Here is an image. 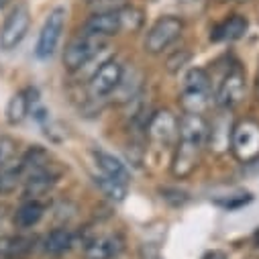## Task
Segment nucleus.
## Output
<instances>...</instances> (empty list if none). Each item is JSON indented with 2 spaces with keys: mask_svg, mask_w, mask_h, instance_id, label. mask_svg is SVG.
<instances>
[{
  "mask_svg": "<svg viewBox=\"0 0 259 259\" xmlns=\"http://www.w3.org/2000/svg\"><path fill=\"white\" fill-rule=\"evenodd\" d=\"M231 151L241 163H251L259 157V122L257 120L245 118L233 126Z\"/></svg>",
  "mask_w": 259,
  "mask_h": 259,
  "instance_id": "obj_1",
  "label": "nucleus"
},
{
  "mask_svg": "<svg viewBox=\"0 0 259 259\" xmlns=\"http://www.w3.org/2000/svg\"><path fill=\"white\" fill-rule=\"evenodd\" d=\"M106 49V39L104 37H96L90 33H84L80 37H76L63 51V66L70 72H78L84 66L98 57V53Z\"/></svg>",
  "mask_w": 259,
  "mask_h": 259,
  "instance_id": "obj_2",
  "label": "nucleus"
},
{
  "mask_svg": "<svg viewBox=\"0 0 259 259\" xmlns=\"http://www.w3.org/2000/svg\"><path fill=\"white\" fill-rule=\"evenodd\" d=\"M184 31V23L178 17H161L153 23L145 37V51L151 55H157L165 51Z\"/></svg>",
  "mask_w": 259,
  "mask_h": 259,
  "instance_id": "obj_3",
  "label": "nucleus"
},
{
  "mask_svg": "<svg viewBox=\"0 0 259 259\" xmlns=\"http://www.w3.org/2000/svg\"><path fill=\"white\" fill-rule=\"evenodd\" d=\"M63 25H66V9L57 7L49 13V17L45 19V23L41 27L37 47H35V55L39 59H47L55 53L57 43H59L61 33H63Z\"/></svg>",
  "mask_w": 259,
  "mask_h": 259,
  "instance_id": "obj_4",
  "label": "nucleus"
},
{
  "mask_svg": "<svg viewBox=\"0 0 259 259\" xmlns=\"http://www.w3.org/2000/svg\"><path fill=\"white\" fill-rule=\"evenodd\" d=\"M29 25H31L29 9L25 5H19L17 9H13L11 15L7 17L3 29H0V49H5V51L15 49L25 39Z\"/></svg>",
  "mask_w": 259,
  "mask_h": 259,
  "instance_id": "obj_5",
  "label": "nucleus"
},
{
  "mask_svg": "<svg viewBox=\"0 0 259 259\" xmlns=\"http://www.w3.org/2000/svg\"><path fill=\"white\" fill-rule=\"evenodd\" d=\"M122 66L116 59H104L100 63V68L90 76L88 82V90L94 98H104L108 94H112L122 78Z\"/></svg>",
  "mask_w": 259,
  "mask_h": 259,
  "instance_id": "obj_6",
  "label": "nucleus"
},
{
  "mask_svg": "<svg viewBox=\"0 0 259 259\" xmlns=\"http://www.w3.org/2000/svg\"><path fill=\"white\" fill-rule=\"evenodd\" d=\"M147 135L163 147L174 145L178 141V116L167 108L157 110L147 122Z\"/></svg>",
  "mask_w": 259,
  "mask_h": 259,
  "instance_id": "obj_7",
  "label": "nucleus"
},
{
  "mask_svg": "<svg viewBox=\"0 0 259 259\" xmlns=\"http://www.w3.org/2000/svg\"><path fill=\"white\" fill-rule=\"evenodd\" d=\"M208 128H210V124L206 122V118L202 114L184 112L178 118V139L204 147L208 141Z\"/></svg>",
  "mask_w": 259,
  "mask_h": 259,
  "instance_id": "obj_8",
  "label": "nucleus"
},
{
  "mask_svg": "<svg viewBox=\"0 0 259 259\" xmlns=\"http://www.w3.org/2000/svg\"><path fill=\"white\" fill-rule=\"evenodd\" d=\"M243 96H245V74L239 66H235L223 78L219 92H217V100L221 106L233 108L243 100Z\"/></svg>",
  "mask_w": 259,
  "mask_h": 259,
  "instance_id": "obj_9",
  "label": "nucleus"
},
{
  "mask_svg": "<svg viewBox=\"0 0 259 259\" xmlns=\"http://www.w3.org/2000/svg\"><path fill=\"white\" fill-rule=\"evenodd\" d=\"M200 151H202L200 145H194V143L178 139V145H176V151H174V159H171L174 178L184 180L196 169L198 163H200Z\"/></svg>",
  "mask_w": 259,
  "mask_h": 259,
  "instance_id": "obj_10",
  "label": "nucleus"
},
{
  "mask_svg": "<svg viewBox=\"0 0 259 259\" xmlns=\"http://www.w3.org/2000/svg\"><path fill=\"white\" fill-rule=\"evenodd\" d=\"M122 251L120 235H102L86 243L84 257L86 259H112Z\"/></svg>",
  "mask_w": 259,
  "mask_h": 259,
  "instance_id": "obj_11",
  "label": "nucleus"
},
{
  "mask_svg": "<svg viewBox=\"0 0 259 259\" xmlns=\"http://www.w3.org/2000/svg\"><path fill=\"white\" fill-rule=\"evenodd\" d=\"M86 33L90 35H96V37H112L120 31V19H118V13L116 11H108V13H98V15H92L86 23Z\"/></svg>",
  "mask_w": 259,
  "mask_h": 259,
  "instance_id": "obj_12",
  "label": "nucleus"
},
{
  "mask_svg": "<svg viewBox=\"0 0 259 259\" xmlns=\"http://www.w3.org/2000/svg\"><path fill=\"white\" fill-rule=\"evenodd\" d=\"M247 29H249V21L243 15H233L212 29L210 39L212 41H237L247 33Z\"/></svg>",
  "mask_w": 259,
  "mask_h": 259,
  "instance_id": "obj_13",
  "label": "nucleus"
},
{
  "mask_svg": "<svg viewBox=\"0 0 259 259\" xmlns=\"http://www.w3.org/2000/svg\"><path fill=\"white\" fill-rule=\"evenodd\" d=\"M76 243V237L74 233L68 229V227H59V229H53L45 241H43V251L51 257H59L63 253H68Z\"/></svg>",
  "mask_w": 259,
  "mask_h": 259,
  "instance_id": "obj_14",
  "label": "nucleus"
},
{
  "mask_svg": "<svg viewBox=\"0 0 259 259\" xmlns=\"http://www.w3.org/2000/svg\"><path fill=\"white\" fill-rule=\"evenodd\" d=\"M94 159H96V163H98V167L102 169L104 176H108V178H112L120 184H128V178L131 176H128L126 165L118 157H114L112 153H108L104 149H94Z\"/></svg>",
  "mask_w": 259,
  "mask_h": 259,
  "instance_id": "obj_15",
  "label": "nucleus"
},
{
  "mask_svg": "<svg viewBox=\"0 0 259 259\" xmlns=\"http://www.w3.org/2000/svg\"><path fill=\"white\" fill-rule=\"evenodd\" d=\"M180 102H182L184 112L204 114L210 106V90H188V88H184Z\"/></svg>",
  "mask_w": 259,
  "mask_h": 259,
  "instance_id": "obj_16",
  "label": "nucleus"
},
{
  "mask_svg": "<svg viewBox=\"0 0 259 259\" xmlns=\"http://www.w3.org/2000/svg\"><path fill=\"white\" fill-rule=\"evenodd\" d=\"M45 206L39 200H27L23 202L15 212V225L21 229H31L43 219Z\"/></svg>",
  "mask_w": 259,
  "mask_h": 259,
  "instance_id": "obj_17",
  "label": "nucleus"
},
{
  "mask_svg": "<svg viewBox=\"0 0 259 259\" xmlns=\"http://www.w3.org/2000/svg\"><path fill=\"white\" fill-rule=\"evenodd\" d=\"M231 133H233V126L229 124V120L219 118L210 128H208V145L210 149H214L217 153H223L231 147Z\"/></svg>",
  "mask_w": 259,
  "mask_h": 259,
  "instance_id": "obj_18",
  "label": "nucleus"
},
{
  "mask_svg": "<svg viewBox=\"0 0 259 259\" xmlns=\"http://www.w3.org/2000/svg\"><path fill=\"white\" fill-rule=\"evenodd\" d=\"M141 82H143V78L137 70H131V74H124V70H122V78H120V82L112 94L118 96L116 98L118 102H128V100L137 98V94L141 90Z\"/></svg>",
  "mask_w": 259,
  "mask_h": 259,
  "instance_id": "obj_19",
  "label": "nucleus"
},
{
  "mask_svg": "<svg viewBox=\"0 0 259 259\" xmlns=\"http://www.w3.org/2000/svg\"><path fill=\"white\" fill-rule=\"evenodd\" d=\"M29 114V96L27 92H17L7 104V120L11 124H21Z\"/></svg>",
  "mask_w": 259,
  "mask_h": 259,
  "instance_id": "obj_20",
  "label": "nucleus"
},
{
  "mask_svg": "<svg viewBox=\"0 0 259 259\" xmlns=\"http://www.w3.org/2000/svg\"><path fill=\"white\" fill-rule=\"evenodd\" d=\"M94 184L98 186V190L104 194V196L108 200H112V202H122L124 196H126V184H120V182H116V180H112V178H108L104 174L96 176Z\"/></svg>",
  "mask_w": 259,
  "mask_h": 259,
  "instance_id": "obj_21",
  "label": "nucleus"
},
{
  "mask_svg": "<svg viewBox=\"0 0 259 259\" xmlns=\"http://www.w3.org/2000/svg\"><path fill=\"white\" fill-rule=\"evenodd\" d=\"M31 249L27 239H0V259H23Z\"/></svg>",
  "mask_w": 259,
  "mask_h": 259,
  "instance_id": "obj_22",
  "label": "nucleus"
},
{
  "mask_svg": "<svg viewBox=\"0 0 259 259\" xmlns=\"http://www.w3.org/2000/svg\"><path fill=\"white\" fill-rule=\"evenodd\" d=\"M118 13V19H120V31H139L141 25H143V13L135 7H124Z\"/></svg>",
  "mask_w": 259,
  "mask_h": 259,
  "instance_id": "obj_23",
  "label": "nucleus"
},
{
  "mask_svg": "<svg viewBox=\"0 0 259 259\" xmlns=\"http://www.w3.org/2000/svg\"><path fill=\"white\" fill-rule=\"evenodd\" d=\"M184 88L188 90H208L210 88V78L202 68H194L188 72L184 80Z\"/></svg>",
  "mask_w": 259,
  "mask_h": 259,
  "instance_id": "obj_24",
  "label": "nucleus"
},
{
  "mask_svg": "<svg viewBox=\"0 0 259 259\" xmlns=\"http://www.w3.org/2000/svg\"><path fill=\"white\" fill-rule=\"evenodd\" d=\"M17 157V143L9 137H0V169L15 165Z\"/></svg>",
  "mask_w": 259,
  "mask_h": 259,
  "instance_id": "obj_25",
  "label": "nucleus"
},
{
  "mask_svg": "<svg viewBox=\"0 0 259 259\" xmlns=\"http://www.w3.org/2000/svg\"><path fill=\"white\" fill-rule=\"evenodd\" d=\"M188 59H190V53H188V51H184L182 55H180V53H176V55H174V57L167 61V68H169V72H176L178 68H182Z\"/></svg>",
  "mask_w": 259,
  "mask_h": 259,
  "instance_id": "obj_26",
  "label": "nucleus"
},
{
  "mask_svg": "<svg viewBox=\"0 0 259 259\" xmlns=\"http://www.w3.org/2000/svg\"><path fill=\"white\" fill-rule=\"evenodd\" d=\"M204 259H225V255H223L221 251H212V253H208Z\"/></svg>",
  "mask_w": 259,
  "mask_h": 259,
  "instance_id": "obj_27",
  "label": "nucleus"
},
{
  "mask_svg": "<svg viewBox=\"0 0 259 259\" xmlns=\"http://www.w3.org/2000/svg\"><path fill=\"white\" fill-rule=\"evenodd\" d=\"M253 241H255V245H257V247H259V229H257V231H255V235H253Z\"/></svg>",
  "mask_w": 259,
  "mask_h": 259,
  "instance_id": "obj_28",
  "label": "nucleus"
},
{
  "mask_svg": "<svg viewBox=\"0 0 259 259\" xmlns=\"http://www.w3.org/2000/svg\"><path fill=\"white\" fill-rule=\"evenodd\" d=\"M7 3H9V0H0V9H3V7L7 5Z\"/></svg>",
  "mask_w": 259,
  "mask_h": 259,
  "instance_id": "obj_29",
  "label": "nucleus"
}]
</instances>
